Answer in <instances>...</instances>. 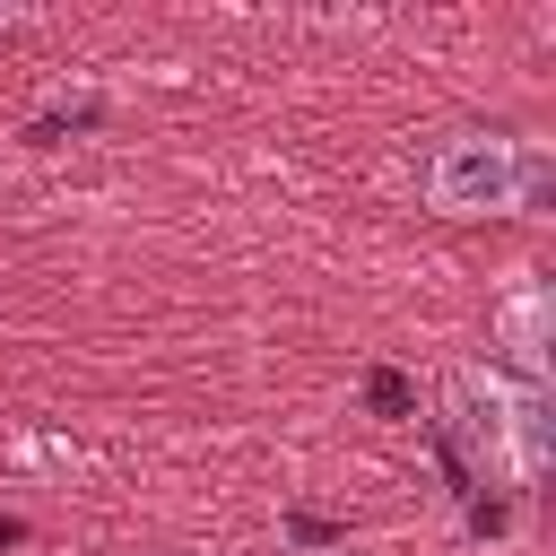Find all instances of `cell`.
Wrapping results in <instances>:
<instances>
[{
	"label": "cell",
	"instance_id": "cell-1",
	"mask_svg": "<svg viewBox=\"0 0 556 556\" xmlns=\"http://www.w3.org/2000/svg\"><path fill=\"white\" fill-rule=\"evenodd\" d=\"M426 182V208L443 217H495V208H521V139H495V130H443L417 165Z\"/></svg>",
	"mask_w": 556,
	"mask_h": 556
},
{
	"label": "cell",
	"instance_id": "cell-2",
	"mask_svg": "<svg viewBox=\"0 0 556 556\" xmlns=\"http://www.w3.org/2000/svg\"><path fill=\"white\" fill-rule=\"evenodd\" d=\"M96 122H104V104H96V96H61V104H43V113L26 122V148H61L70 130H96Z\"/></svg>",
	"mask_w": 556,
	"mask_h": 556
},
{
	"label": "cell",
	"instance_id": "cell-3",
	"mask_svg": "<svg viewBox=\"0 0 556 556\" xmlns=\"http://www.w3.org/2000/svg\"><path fill=\"white\" fill-rule=\"evenodd\" d=\"M365 408L374 417H417V382L400 365H365Z\"/></svg>",
	"mask_w": 556,
	"mask_h": 556
},
{
	"label": "cell",
	"instance_id": "cell-4",
	"mask_svg": "<svg viewBox=\"0 0 556 556\" xmlns=\"http://www.w3.org/2000/svg\"><path fill=\"white\" fill-rule=\"evenodd\" d=\"M547 200H556V165H547V148L521 139V217H539Z\"/></svg>",
	"mask_w": 556,
	"mask_h": 556
},
{
	"label": "cell",
	"instance_id": "cell-5",
	"mask_svg": "<svg viewBox=\"0 0 556 556\" xmlns=\"http://www.w3.org/2000/svg\"><path fill=\"white\" fill-rule=\"evenodd\" d=\"M287 539H295V547H348V521H330V513H287Z\"/></svg>",
	"mask_w": 556,
	"mask_h": 556
},
{
	"label": "cell",
	"instance_id": "cell-6",
	"mask_svg": "<svg viewBox=\"0 0 556 556\" xmlns=\"http://www.w3.org/2000/svg\"><path fill=\"white\" fill-rule=\"evenodd\" d=\"M504 521H513V504H504V495H469V530H478V539H495Z\"/></svg>",
	"mask_w": 556,
	"mask_h": 556
},
{
	"label": "cell",
	"instance_id": "cell-7",
	"mask_svg": "<svg viewBox=\"0 0 556 556\" xmlns=\"http://www.w3.org/2000/svg\"><path fill=\"white\" fill-rule=\"evenodd\" d=\"M0 547H26V521L17 513H0Z\"/></svg>",
	"mask_w": 556,
	"mask_h": 556
},
{
	"label": "cell",
	"instance_id": "cell-8",
	"mask_svg": "<svg viewBox=\"0 0 556 556\" xmlns=\"http://www.w3.org/2000/svg\"><path fill=\"white\" fill-rule=\"evenodd\" d=\"M0 35H9V26H0Z\"/></svg>",
	"mask_w": 556,
	"mask_h": 556
}]
</instances>
